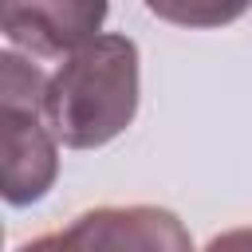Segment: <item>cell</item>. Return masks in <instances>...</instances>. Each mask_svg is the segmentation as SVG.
<instances>
[{
    "instance_id": "4",
    "label": "cell",
    "mask_w": 252,
    "mask_h": 252,
    "mask_svg": "<svg viewBox=\"0 0 252 252\" xmlns=\"http://www.w3.org/2000/svg\"><path fill=\"white\" fill-rule=\"evenodd\" d=\"M110 0H0V32L35 59H67L106 24Z\"/></svg>"
},
{
    "instance_id": "5",
    "label": "cell",
    "mask_w": 252,
    "mask_h": 252,
    "mask_svg": "<svg viewBox=\"0 0 252 252\" xmlns=\"http://www.w3.org/2000/svg\"><path fill=\"white\" fill-rule=\"evenodd\" d=\"M150 16L177 28H224L236 24L252 0H142Z\"/></svg>"
},
{
    "instance_id": "3",
    "label": "cell",
    "mask_w": 252,
    "mask_h": 252,
    "mask_svg": "<svg viewBox=\"0 0 252 252\" xmlns=\"http://www.w3.org/2000/svg\"><path fill=\"white\" fill-rule=\"evenodd\" d=\"M32 248H169V252H185V248H193V236L169 209L102 205V209L79 213L67 228L24 244V252H32Z\"/></svg>"
},
{
    "instance_id": "1",
    "label": "cell",
    "mask_w": 252,
    "mask_h": 252,
    "mask_svg": "<svg viewBox=\"0 0 252 252\" xmlns=\"http://www.w3.org/2000/svg\"><path fill=\"white\" fill-rule=\"evenodd\" d=\"M138 63V43L130 35L98 32L47 75L43 110L67 150H98L134 122L142 94Z\"/></svg>"
},
{
    "instance_id": "2",
    "label": "cell",
    "mask_w": 252,
    "mask_h": 252,
    "mask_svg": "<svg viewBox=\"0 0 252 252\" xmlns=\"http://www.w3.org/2000/svg\"><path fill=\"white\" fill-rule=\"evenodd\" d=\"M35 55L0 51V185L12 209L35 205L59 177V138L43 110L47 75Z\"/></svg>"
}]
</instances>
